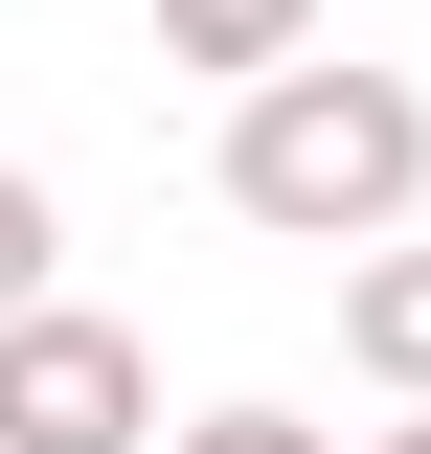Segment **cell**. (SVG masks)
I'll use <instances>...</instances> for the list:
<instances>
[{"label": "cell", "mask_w": 431, "mask_h": 454, "mask_svg": "<svg viewBox=\"0 0 431 454\" xmlns=\"http://www.w3.org/2000/svg\"><path fill=\"white\" fill-rule=\"evenodd\" d=\"M341 364H364L386 409L431 387V205H409V227H364V250H341Z\"/></svg>", "instance_id": "3"}, {"label": "cell", "mask_w": 431, "mask_h": 454, "mask_svg": "<svg viewBox=\"0 0 431 454\" xmlns=\"http://www.w3.org/2000/svg\"><path fill=\"white\" fill-rule=\"evenodd\" d=\"M205 182H227V227H272V250H364V227L431 205V91L318 23V46H272L250 91H227V160Z\"/></svg>", "instance_id": "1"}, {"label": "cell", "mask_w": 431, "mask_h": 454, "mask_svg": "<svg viewBox=\"0 0 431 454\" xmlns=\"http://www.w3.org/2000/svg\"><path fill=\"white\" fill-rule=\"evenodd\" d=\"M341 454H431V387H409V409H386V432H341Z\"/></svg>", "instance_id": "7"}, {"label": "cell", "mask_w": 431, "mask_h": 454, "mask_svg": "<svg viewBox=\"0 0 431 454\" xmlns=\"http://www.w3.org/2000/svg\"><path fill=\"white\" fill-rule=\"evenodd\" d=\"M0 454H160V340L46 273L23 318H0Z\"/></svg>", "instance_id": "2"}, {"label": "cell", "mask_w": 431, "mask_h": 454, "mask_svg": "<svg viewBox=\"0 0 431 454\" xmlns=\"http://www.w3.org/2000/svg\"><path fill=\"white\" fill-rule=\"evenodd\" d=\"M160 454H341V432H318V409H182Z\"/></svg>", "instance_id": "6"}, {"label": "cell", "mask_w": 431, "mask_h": 454, "mask_svg": "<svg viewBox=\"0 0 431 454\" xmlns=\"http://www.w3.org/2000/svg\"><path fill=\"white\" fill-rule=\"evenodd\" d=\"M68 273V205H46V182H23V160H0V318H23V295H46Z\"/></svg>", "instance_id": "5"}, {"label": "cell", "mask_w": 431, "mask_h": 454, "mask_svg": "<svg viewBox=\"0 0 431 454\" xmlns=\"http://www.w3.org/2000/svg\"><path fill=\"white\" fill-rule=\"evenodd\" d=\"M341 0H160V68H205V91H250L272 46H318Z\"/></svg>", "instance_id": "4"}]
</instances>
